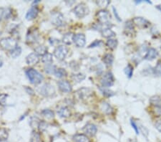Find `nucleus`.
Returning <instances> with one entry per match:
<instances>
[{"label":"nucleus","mask_w":161,"mask_h":142,"mask_svg":"<svg viewBox=\"0 0 161 142\" xmlns=\"http://www.w3.org/2000/svg\"><path fill=\"white\" fill-rule=\"evenodd\" d=\"M26 75L32 84H39L43 80V76L35 69L30 68L26 71Z\"/></svg>","instance_id":"1"},{"label":"nucleus","mask_w":161,"mask_h":142,"mask_svg":"<svg viewBox=\"0 0 161 142\" xmlns=\"http://www.w3.org/2000/svg\"><path fill=\"white\" fill-rule=\"evenodd\" d=\"M0 45L3 49L11 52L17 47V42L12 37H5L0 40Z\"/></svg>","instance_id":"2"},{"label":"nucleus","mask_w":161,"mask_h":142,"mask_svg":"<svg viewBox=\"0 0 161 142\" xmlns=\"http://www.w3.org/2000/svg\"><path fill=\"white\" fill-rule=\"evenodd\" d=\"M76 16L79 18H82L85 17L89 13V9L85 4L81 3L77 5L74 10Z\"/></svg>","instance_id":"3"},{"label":"nucleus","mask_w":161,"mask_h":142,"mask_svg":"<svg viewBox=\"0 0 161 142\" xmlns=\"http://www.w3.org/2000/svg\"><path fill=\"white\" fill-rule=\"evenodd\" d=\"M101 84L104 88L105 87H110L113 85L114 83V77L113 74L110 72H107L104 75L102 76L101 80H100Z\"/></svg>","instance_id":"4"},{"label":"nucleus","mask_w":161,"mask_h":142,"mask_svg":"<svg viewBox=\"0 0 161 142\" xmlns=\"http://www.w3.org/2000/svg\"><path fill=\"white\" fill-rule=\"evenodd\" d=\"M39 91L40 94L43 95L44 96H47V97L52 96L55 93V89H54V86L49 83H46L43 85V86L39 88Z\"/></svg>","instance_id":"5"},{"label":"nucleus","mask_w":161,"mask_h":142,"mask_svg":"<svg viewBox=\"0 0 161 142\" xmlns=\"http://www.w3.org/2000/svg\"><path fill=\"white\" fill-rule=\"evenodd\" d=\"M64 16L60 12H54L51 14V22L55 26H62L64 24Z\"/></svg>","instance_id":"6"},{"label":"nucleus","mask_w":161,"mask_h":142,"mask_svg":"<svg viewBox=\"0 0 161 142\" xmlns=\"http://www.w3.org/2000/svg\"><path fill=\"white\" fill-rule=\"evenodd\" d=\"M68 53V49L65 46L60 45L56 48V49L54 51V55L58 60H62L65 58Z\"/></svg>","instance_id":"7"},{"label":"nucleus","mask_w":161,"mask_h":142,"mask_svg":"<svg viewBox=\"0 0 161 142\" xmlns=\"http://www.w3.org/2000/svg\"><path fill=\"white\" fill-rule=\"evenodd\" d=\"M97 20L101 24H107L110 22V14L106 10H102L97 13Z\"/></svg>","instance_id":"8"},{"label":"nucleus","mask_w":161,"mask_h":142,"mask_svg":"<svg viewBox=\"0 0 161 142\" xmlns=\"http://www.w3.org/2000/svg\"><path fill=\"white\" fill-rule=\"evenodd\" d=\"M132 21L133 24H135V25H136L137 27L141 29L148 28L150 25V23L147 20L143 17H135Z\"/></svg>","instance_id":"9"},{"label":"nucleus","mask_w":161,"mask_h":142,"mask_svg":"<svg viewBox=\"0 0 161 142\" xmlns=\"http://www.w3.org/2000/svg\"><path fill=\"white\" fill-rule=\"evenodd\" d=\"M92 93L93 91L91 90L90 88H82L81 89H80V90H78L77 92H76V94L77 95L79 98L84 100V99L88 98L89 97L92 96Z\"/></svg>","instance_id":"10"},{"label":"nucleus","mask_w":161,"mask_h":142,"mask_svg":"<svg viewBox=\"0 0 161 142\" xmlns=\"http://www.w3.org/2000/svg\"><path fill=\"white\" fill-rule=\"evenodd\" d=\"M73 42H75V44L77 47H79V48H82V47L84 46L86 42L85 35L82 33L77 34V35L74 36Z\"/></svg>","instance_id":"11"},{"label":"nucleus","mask_w":161,"mask_h":142,"mask_svg":"<svg viewBox=\"0 0 161 142\" xmlns=\"http://www.w3.org/2000/svg\"><path fill=\"white\" fill-rule=\"evenodd\" d=\"M83 131L87 135L90 136H93L96 134L97 129L95 125L92 124H88L84 127Z\"/></svg>","instance_id":"12"},{"label":"nucleus","mask_w":161,"mask_h":142,"mask_svg":"<svg viewBox=\"0 0 161 142\" xmlns=\"http://www.w3.org/2000/svg\"><path fill=\"white\" fill-rule=\"evenodd\" d=\"M39 61V56H37L35 52L30 53L27 56L26 58V62L29 65H34L37 64Z\"/></svg>","instance_id":"13"},{"label":"nucleus","mask_w":161,"mask_h":142,"mask_svg":"<svg viewBox=\"0 0 161 142\" xmlns=\"http://www.w3.org/2000/svg\"><path fill=\"white\" fill-rule=\"evenodd\" d=\"M59 88L60 89L62 92L69 93L72 91V86L70 83L67 80H60L58 83Z\"/></svg>","instance_id":"14"},{"label":"nucleus","mask_w":161,"mask_h":142,"mask_svg":"<svg viewBox=\"0 0 161 142\" xmlns=\"http://www.w3.org/2000/svg\"><path fill=\"white\" fill-rule=\"evenodd\" d=\"M38 12H39V10H38L37 7H35V6L32 7L30 9L28 10V12H27L26 19L27 20H33V19H35L36 17L37 16Z\"/></svg>","instance_id":"15"},{"label":"nucleus","mask_w":161,"mask_h":142,"mask_svg":"<svg viewBox=\"0 0 161 142\" xmlns=\"http://www.w3.org/2000/svg\"><path fill=\"white\" fill-rule=\"evenodd\" d=\"M125 33L128 35H133L135 34V29L133 26V21L129 20L125 22Z\"/></svg>","instance_id":"16"},{"label":"nucleus","mask_w":161,"mask_h":142,"mask_svg":"<svg viewBox=\"0 0 161 142\" xmlns=\"http://www.w3.org/2000/svg\"><path fill=\"white\" fill-rule=\"evenodd\" d=\"M158 52L155 49H154V48H150L148 50L146 56H145V59L147 60H152L158 56Z\"/></svg>","instance_id":"17"},{"label":"nucleus","mask_w":161,"mask_h":142,"mask_svg":"<svg viewBox=\"0 0 161 142\" xmlns=\"http://www.w3.org/2000/svg\"><path fill=\"white\" fill-rule=\"evenodd\" d=\"M38 37H39V34L37 30L31 31L27 35V41L29 42H35L37 40Z\"/></svg>","instance_id":"18"},{"label":"nucleus","mask_w":161,"mask_h":142,"mask_svg":"<svg viewBox=\"0 0 161 142\" xmlns=\"http://www.w3.org/2000/svg\"><path fill=\"white\" fill-rule=\"evenodd\" d=\"M12 14V11L9 8H0V21L3 17L9 19Z\"/></svg>","instance_id":"19"},{"label":"nucleus","mask_w":161,"mask_h":142,"mask_svg":"<svg viewBox=\"0 0 161 142\" xmlns=\"http://www.w3.org/2000/svg\"><path fill=\"white\" fill-rule=\"evenodd\" d=\"M74 35L72 33H67L66 34H65L64 36L62 37V42H64L65 44H71L72 42H73L74 39Z\"/></svg>","instance_id":"20"},{"label":"nucleus","mask_w":161,"mask_h":142,"mask_svg":"<svg viewBox=\"0 0 161 142\" xmlns=\"http://www.w3.org/2000/svg\"><path fill=\"white\" fill-rule=\"evenodd\" d=\"M100 109L102 111L104 112V113L106 114H110L112 113V112H113V109H112L110 105L106 102H102Z\"/></svg>","instance_id":"21"},{"label":"nucleus","mask_w":161,"mask_h":142,"mask_svg":"<svg viewBox=\"0 0 161 142\" xmlns=\"http://www.w3.org/2000/svg\"><path fill=\"white\" fill-rule=\"evenodd\" d=\"M103 62L107 66H111L114 61V57L112 54H106L103 57Z\"/></svg>","instance_id":"22"},{"label":"nucleus","mask_w":161,"mask_h":142,"mask_svg":"<svg viewBox=\"0 0 161 142\" xmlns=\"http://www.w3.org/2000/svg\"><path fill=\"white\" fill-rule=\"evenodd\" d=\"M70 111H69L68 108L62 107L58 111V114L60 117L62 118H67L70 116Z\"/></svg>","instance_id":"23"},{"label":"nucleus","mask_w":161,"mask_h":142,"mask_svg":"<svg viewBox=\"0 0 161 142\" xmlns=\"http://www.w3.org/2000/svg\"><path fill=\"white\" fill-rule=\"evenodd\" d=\"M42 63L47 65H51L53 62V59H52V55L50 53H48L47 52L45 55H44L42 58Z\"/></svg>","instance_id":"24"},{"label":"nucleus","mask_w":161,"mask_h":142,"mask_svg":"<svg viewBox=\"0 0 161 142\" xmlns=\"http://www.w3.org/2000/svg\"><path fill=\"white\" fill-rule=\"evenodd\" d=\"M73 138L75 142H90V139L84 134H77Z\"/></svg>","instance_id":"25"},{"label":"nucleus","mask_w":161,"mask_h":142,"mask_svg":"<svg viewBox=\"0 0 161 142\" xmlns=\"http://www.w3.org/2000/svg\"><path fill=\"white\" fill-rule=\"evenodd\" d=\"M35 52L38 56H43L44 55H45L47 52V48L45 46L39 45L35 48Z\"/></svg>","instance_id":"26"},{"label":"nucleus","mask_w":161,"mask_h":142,"mask_svg":"<svg viewBox=\"0 0 161 142\" xmlns=\"http://www.w3.org/2000/svg\"><path fill=\"white\" fill-rule=\"evenodd\" d=\"M102 35H103L104 37L110 38L115 36V33L110 28H105L102 30Z\"/></svg>","instance_id":"27"},{"label":"nucleus","mask_w":161,"mask_h":142,"mask_svg":"<svg viewBox=\"0 0 161 142\" xmlns=\"http://www.w3.org/2000/svg\"><path fill=\"white\" fill-rule=\"evenodd\" d=\"M41 113H42V116L47 118V119H52V118H54V112L49 109L43 110V111H42Z\"/></svg>","instance_id":"28"},{"label":"nucleus","mask_w":161,"mask_h":142,"mask_svg":"<svg viewBox=\"0 0 161 142\" xmlns=\"http://www.w3.org/2000/svg\"><path fill=\"white\" fill-rule=\"evenodd\" d=\"M31 142H43L39 133L33 131L31 136Z\"/></svg>","instance_id":"29"},{"label":"nucleus","mask_w":161,"mask_h":142,"mask_svg":"<svg viewBox=\"0 0 161 142\" xmlns=\"http://www.w3.org/2000/svg\"><path fill=\"white\" fill-rule=\"evenodd\" d=\"M106 44H107V46L110 49L114 50L118 46V40L114 39H109L107 42H106Z\"/></svg>","instance_id":"30"},{"label":"nucleus","mask_w":161,"mask_h":142,"mask_svg":"<svg viewBox=\"0 0 161 142\" xmlns=\"http://www.w3.org/2000/svg\"><path fill=\"white\" fill-rule=\"evenodd\" d=\"M8 136L9 134H8V132L6 129L2 128L0 129V142L6 141L7 139Z\"/></svg>","instance_id":"31"},{"label":"nucleus","mask_w":161,"mask_h":142,"mask_svg":"<svg viewBox=\"0 0 161 142\" xmlns=\"http://www.w3.org/2000/svg\"><path fill=\"white\" fill-rule=\"evenodd\" d=\"M21 53H22V48L19 46L17 47L15 49H14L12 51L10 52V55H11V56L13 58H17V57L20 56Z\"/></svg>","instance_id":"32"},{"label":"nucleus","mask_w":161,"mask_h":142,"mask_svg":"<svg viewBox=\"0 0 161 142\" xmlns=\"http://www.w3.org/2000/svg\"><path fill=\"white\" fill-rule=\"evenodd\" d=\"M150 102L156 107H161V98L159 96H154L150 98Z\"/></svg>","instance_id":"33"},{"label":"nucleus","mask_w":161,"mask_h":142,"mask_svg":"<svg viewBox=\"0 0 161 142\" xmlns=\"http://www.w3.org/2000/svg\"><path fill=\"white\" fill-rule=\"evenodd\" d=\"M85 78V76H84L83 74L82 73H78L76 74V75H73L72 76V79H73L74 81L76 83H80L82 82V80H84Z\"/></svg>","instance_id":"34"},{"label":"nucleus","mask_w":161,"mask_h":142,"mask_svg":"<svg viewBox=\"0 0 161 142\" xmlns=\"http://www.w3.org/2000/svg\"><path fill=\"white\" fill-rule=\"evenodd\" d=\"M45 72L48 74H54L56 71V67L54 65H53L52 64L51 65H47V67H45Z\"/></svg>","instance_id":"35"},{"label":"nucleus","mask_w":161,"mask_h":142,"mask_svg":"<svg viewBox=\"0 0 161 142\" xmlns=\"http://www.w3.org/2000/svg\"><path fill=\"white\" fill-rule=\"evenodd\" d=\"M54 75H55L57 78H62L64 77V76H66L67 73L66 71H65V70L62 68H59L56 70Z\"/></svg>","instance_id":"36"},{"label":"nucleus","mask_w":161,"mask_h":142,"mask_svg":"<svg viewBox=\"0 0 161 142\" xmlns=\"http://www.w3.org/2000/svg\"><path fill=\"white\" fill-rule=\"evenodd\" d=\"M124 71H125V73L126 74V75L128 76L129 78H130L131 77H132L133 73V67L131 66L130 65H128V66L125 68Z\"/></svg>","instance_id":"37"},{"label":"nucleus","mask_w":161,"mask_h":142,"mask_svg":"<svg viewBox=\"0 0 161 142\" xmlns=\"http://www.w3.org/2000/svg\"><path fill=\"white\" fill-rule=\"evenodd\" d=\"M100 90H101V92L103 93V94L104 95V96H105L110 97V96H112L114 95L113 91L110 90H108V89H106V88H104V87L103 88H100Z\"/></svg>","instance_id":"38"},{"label":"nucleus","mask_w":161,"mask_h":142,"mask_svg":"<svg viewBox=\"0 0 161 142\" xmlns=\"http://www.w3.org/2000/svg\"><path fill=\"white\" fill-rule=\"evenodd\" d=\"M110 1H97V5L99 6V7L101 8H103V9H105L110 5Z\"/></svg>","instance_id":"39"},{"label":"nucleus","mask_w":161,"mask_h":142,"mask_svg":"<svg viewBox=\"0 0 161 142\" xmlns=\"http://www.w3.org/2000/svg\"><path fill=\"white\" fill-rule=\"evenodd\" d=\"M7 95L6 94H0V105L5 106L6 100H7Z\"/></svg>","instance_id":"40"},{"label":"nucleus","mask_w":161,"mask_h":142,"mask_svg":"<svg viewBox=\"0 0 161 142\" xmlns=\"http://www.w3.org/2000/svg\"><path fill=\"white\" fill-rule=\"evenodd\" d=\"M154 71L156 75H161V62H159L158 63V65H157L156 67H155Z\"/></svg>","instance_id":"41"},{"label":"nucleus","mask_w":161,"mask_h":142,"mask_svg":"<svg viewBox=\"0 0 161 142\" xmlns=\"http://www.w3.org/2000/svg\"><path fill=\"white\" fill-rule=\"evenodd\" d=\"M130 123H131V125H132L133 128L134 129V130H135V133H136V134H139V129H138V126H137V124H135V121H133V119H131Z\"/></svg>","instance_id":"42"},{"label":"nucleus","mask_w":161,"mask_h":142,"mask_svg":"<svg viewBox=\"0 0 161 142\" xmlns=\"http://www.w3.org/2000/svg\"><path fill=\"white\" fill-rule=\"evenodd\" d=\"M101 44L102 41H100V40H95V41L93 42L89 46V48H95V47H99V45H101Z\"/></svg>","instance_id":"43"},{"label":"nucleus","mask_w":161,"mask_h":142,"mask_svg":"<svg viewBox=\"0 0 161 142\" xmlns=\"http://www.w3.org/2000/svg\"><path fill=\"white\" fill-rule=\"evenodd\" d=\"M47 123L44 122V121H40L39 124V128L41 131H44L47 129Z\"/></svg>","instance_id":"44"},{"label":"nucleus","mask_w":161,"mask_h":142,"mask_svg":"<svg viewBox=\"0 0 161 142\" xmlns=\"http://www.w3.org/2000/svg\"><path fill=\"white\" fill-rule=\"evenodd\" d=\"M155 113L156 114L157 116H161V107H155Z\"/></svg>","instance_id":"45"},{"label":"nucleus","mask_w":161,"mask_h":142,"mask_svg":"<svg viewBox=\"0 0 161 142\" xmlns=\"http://www.w3.org/2000/svg\"><path fill=\"white\" fill-rule=\"evenodd\" d=\"M113 12H114V14H115V18L117 19V20H118V21H120H120H121V19H120V16L118 15L117 10H116V9H115V7H113Z\"/></svg>","instance_id":"46"},{"label":"nucleus","mask_w":161,"mask_h":142,"mask_svg":"<svg viewBox=\"0 0 161 142\" xmlns=\"http://www.w3.org/2000/svg\"><path fill=\"white\" fill-rule=\"evenodd\" d=\"M155 127H156V129H158L159 131H160V132H161V120L156 122Z\"/></svg>","instance_id":"47"},{"label":"nucleus","mask_w":161,"mask_h":142,"mask_svg":"<svg viewBox=\"0 0 161 142\" xmlns=\"http://www.w3.org/2000/svg\"><path fill=\"white\" fill-rule=\"evenodd\" d=\"M3 64V61H2V59L1 57H0V67L2 66V65Z\"/></svg>","instance_id":"48"},{"label":"nucleus","mask_w":161,"mask_h":142,"mask_svg":"<svg viewBox=\"0 0 161 142\" xmlns=\"http://www.w3.org/2000/svg\"><path fill=\"white\" fill-rule=\"evenodd\" d=\"M0 34H1V33H0Z\"/></svg>","instance_id":"49"}]
</instances>
